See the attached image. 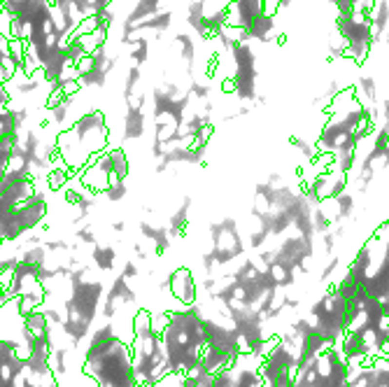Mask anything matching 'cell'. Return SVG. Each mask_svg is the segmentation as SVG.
I'll return each instance as SVG.
<instances>
[{"label":"cell","mask_w":389,"mask_h":387,"mask_svg":"<svg viewBox=\"0 0 389 387\" xmlns=\"http://www.w3.org/2000/svg\"><path fill=\"white\" fill-rule=\"evenodd\" d=\"M168 289L182 306L196 304V283H194V275L189 268H177L173 273L168 278Z\"/></svg>","instance_id":"obj_1"},{"label":"cell","mask_w":389,"mask_h":387,"mask_svg":"<svg viewBox=\"0 0 389 387\" xmlns=\"http://www.w3.org/2000/svg\"><path fill=\"white\" fill-rule=\"evenodd\" d=\"M247 28V35H250V40H259V42H268V40H275L277 38V14H259L256 19L250 23V26H245Z\"/></svg>","instance_id":"obj_2"}]
</instances>
